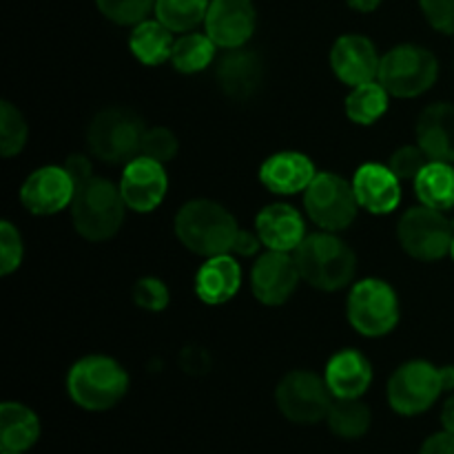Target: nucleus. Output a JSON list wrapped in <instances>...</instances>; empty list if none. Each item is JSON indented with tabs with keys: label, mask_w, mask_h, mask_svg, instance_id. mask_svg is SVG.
<instances>
[{
	"label": "nucleus",
	"mask_w": 454,
	"mask_h": 454,
	"mask_svg": "<svg viewBox=\"0 0 454 454\" xmlns=\"http://www.w3.org/2000/svg\"><path fill=\"white\" fill-rule=\"evenodd\" d=\"M301 279L319 291H340L348 286L357 270L355 251L331 231L306 235L293 251Z\"/></svg>",
	"instance_id": "obj_1"
},
{
	"label": "nucleus",
	"mask_w": 454,
	"mask_h": 454,
	"mask_svg": "<svg viewBox=\"0 0 454 454\" xmlns=\"http://www.w3.org/2000/svg\"><path fill=\"white\" fill-rule=\"evenodd\" d=\"M238 222L213 200H191L176 215V233L195 255L213 257L233 251Z\"/></svg>",
	"instance_id": "obj_2"
},
{
	"label": "nucleus",
	"mask_w": 454,
	"mask_h": 454,
	"mask_svg": "<svg viewBox=\"0 0 454 454\" xmlns=\"http://www.w3.org/2000/svg\"><path fill=\"white\" fill-rule=\"evenodd\" d=\"M124 202L120 186L102 177H89L78 186L71 202V220L75 231L89 242L114 238L124 222Z\"/></svg>",
	"instance_id": "obj_3"
},
{
	"label": "nucleus",
	"mask_w": 454,
	"mask_h": 454,
	"mask_svg": "<svg viewBox=\"0 0 454 454\" xmlns=\"http://www.w3.org/2000/svg\"><path fill=\"white\" fill-rule=\"evenodd\" d=\"M67 390L84 411H109L129 390V375L115 359L89 355L75 362L67 375Z\"/></svg>",
	"instance_id": "obj_4"
},
{
	"label": "nucleus",
	"mask_w": 454,
	"mask_h": 454,
	"mask_svg": "<svg viewBox=\"0 0 454 454\" xmlns=\"http://www.w3.org/2000/svg\"><path fill=\"white\" fill-rule=\"evenodd\" d=\"M145 122L131 109L111 106L91 120L87 131V145L98 160L109 164L131 162L142 151Z\"/></svg>",
	"instance_id": "obj_5"
},
{
	"label": "nucleus",
	"mask_w": 454,
	"mask_h": 454,
	"mask_svg": "<svg viewBox=\"0 0 454 454\" xmlns=\"http://www.w3.org/2000/svg\"><path fill=\"white\" fill-rule=\"evenodd\" d=\"M439 75V62L419 44H399L380 62V80L395 98H417L428 91Z\"/></svg>",
	"instance_id": "obj_6"
},
{
	"label": "nucleus",
	"mask_w": 454,
	"mask_h": 454,
	"mask_svg": "<svg viewBox=\"0 0 454 454\" xmlns=\"http://www.w3.org/2000/svg\"><path fill=\"white\" fill-rule=\"evenodd\" d=\"M346 315L350 326L364 337L388 335L399 322L397 293L384 279H362L350 291Z\"/></svg>",
	"instance_id": "obj_7"
},
{
	"label": "nucleus",
	"mask_w": 454,
	"mask_h": 454,
	"mask_svg": "<svg viewBox=\"0 0 454 454\" xmlns=\"http://www.w3.org/2000/svg\"><path fill=\"white\" fill-rule=\"evenodd\" d=\"M397 235L408 255L419 262H437L450 253L454 222L448 220L443 211L421 204L403 213Z\"/></svg>",
	"instance_id": "obj_8"
},
{
	"label": "nucleus",
	"mask_w": 454,
	"mask_h": 454,
	"mask_svg": "<svg viewBox=\"0 0 454 454\" xmlns=\"http://www.w3.org/2000/svg\"><path fill=\"white\" fill-rule=\"evenodd\" d=\"M304 207L310 220L324 231H344L357 217V195L350 182L337 173H317L304 191Z\"/></svg>",
	"instance_id": "obj_9"
},
{
	"label": "nucleus",
	"mask_w": 454,
	"mask_h": 454,
	"mask_svg": "<svg viewBox=\"0 0 454 454\" xmlns=\"http://www.w3.org/2000/svg\"><path fill=\"white\" fill-rule=\"evenodd\" d=\"M443 390H446L443 368L415 359L393 372L388 381V403L403 417L421 415L437 402Z\"/></svg>",
	"instance_id": "obj_10"
},
{
	"label": "nucleus",
	"mask_w": 454,
	"mask_h": 454,
	"mask_svg": "<svg viewBox=\"0 0 454 454\" xmlns=\"http://www.w3.org/2000/svg\"><path fill=\"white\" fill-rule=\"evenodd\" d=\"M275 399H278L279 412L293 424H317L326 419L335 402L326 380L310 371L288 372L279 381Z\"/></svg>",
	"instance_id": "obj_11"
},
{
	"label": "nucleus",
	"mask_w": 454,
	"mask_h": 454,
	"mask_svg": "<svg viewBox=\"0 0 454 454\" xmlns=\"http://www.w3.org/2000/svg\"><path fill=\"white\" fill-rule=\"evenodd\" d=\"M78 184L65 167H40L22 182L20 202L34 215H53L69 207Z\"/></svg>",
	"instance_id": "obj_12"
},
{
	"label": "nucleus",
	"mask_w": 454,
	"mask_h": 454,
	"mask_svg": "<svg viewBox=\"0 0 454 454\" xmlns=\"http://www.w3.org/2000/svg\"><path fill=\"white\" fill-rule=\"evenodd\" d=\"M168 191V177L164 164L151 160L146 155H137L127 162L120 180V193H122L127 208L136 213H151L162 204Z\"/></svg>",
	"instance_id": "obj_13"
},
{
	"label": "nucleus",
	"mask_w": 454,
	"mask_h": 454,
	"mask_svg": "<svg viewBox=\"0 0 454 454\" xmlns=\"http://www.w3.org/2000/svg\"><path fill=\"white\" fill-rule=\"evenodd\" d=\"M301 275L293 253L269 251L253 264L251 288L257 301L266 306H279L291 300Z\"/></svg>",
	"instance_id": "obj_14"
},
{
	"label": "nucleus",
	"mask_w": 454,
	"mask_h": 454,
	"mask_svg": "<svg viewBox=\"0 0 454 454\" xmlns=\"http://www.w3.org/2000/svg\"><path fill=\"white\" fill-rule=\"evenodd\" d=\"M257 25L253 0H211L207 12V34L217 47L239 49L251 40Z\"/></svg>",
	"instance_id": "obj_15"
},
{
	"label": "nucleus",
	"mask_w": 454,
	"mask_h": 454,
	"mask_svg": "<svg viewBox=\"0 0 454 454\" xmlns=\"http://www.w3.org/2000/svg\"><path fill=\"white\" fill-rule=\"evenodd\" d=\"M380 62L381 58L377 56L375 43L366 35L346 34L337 38L331 49L333 71L350 87L375 80L380 75Z\"/></svg>",
	"instance_id": "obj_16"
},
{
	"label": "nucleus",
	"mask_w": 454,
	"mask_h": 454,
	"mask_svg": "<svg viewBox=\"0 0 454 454\" xmlns=\"http://www.w3.org/2000/svg\"><path fill=\"white\" fill-rule=\"evenodd\" d=\"M395 176L393 168L384 164L368 162L357 168L353 177V189L357 195L359 207L366 208L375 215H386L393 213L402 202V184Z\"/></svg>",
	"instance_id": "obj_17"
},
{
	"label": "nucleus",
	"mask_w": 454,
	"mask_h": 454,
	"mask_svg": "<svg viewBox=\"0 0 454 454\" xmlns=\"http://www.w3.org/2000/svg\"><path fill=\"white\" fill-rule=\"evenodd\" d=\"M315 164L300 151H279L260 167V180L270 193L295 195L315 180Z\"/></svg>",
	"instance_id": "obj_18"
},
{
	"label": "nucleus",
	"mask_w": 454,
	"mask_h": 454,
	"mask_svg": "<svg viewBox=\"0 0 454 454\" xmlns=\"http://www.w3.org/2000/svg\"><path fill=\"white\" fill-rule=\"evenodd\" d=\"M255 231L269 251L293 253L306 238L300 211L288 204H269L255 217Z\"/></svg>",
	"instance_id": "obj_19"
},
{
	"label": "nucleus",
	"mask_w": 454,
	"mask_h": 454,
	"mask_svg": "<svg viewBox=\"0 0 454 454\" xmlns=\"http://www.w3.org/2000/svg\"><path fill=\"white\" fill-rule=\"evenodd\" d=\"M417 145L430 160L454 162V105L434 102L417 120Z\"/></svg>",
	"instance_id": "obj_20"
},
{
	"label": "nucleus",
	"mask_w": 454,
	"mask_h": 454,
	"mask_svg": "<svg viewBox=\"0 0 454 454\" xmlns=\"http://www.w3.org/2000/svg\"><path fill=\"white\" fill-rule=\"evenodd\" d=\"M262 78H264V69H262L260 56L242 47L229 49V53L217 65V82L231 100L242 102L255 96Z\"/></svg>",
	"instance_id": "obj_21"
},
{
	"label": "nucleus",
	"mask_w": 454,
	"mask_h": 454,
	"mask_svg": "<svg viewBox=\"0 0 454 454\" xmlns=\"http://www.w3.org/2000/svg\"><path fill=\"white\" fill-rule=\"evenodd\" d=\"M239 286H242V269L229 253L207 257L195 275V293L204 304H226L238 295Z\"/></svg>",
	"instance_id": "obj_22"
},
{
	"label": "nucleus",
	"mask_w": 454,
	"mask_h": 454,
	"mask_svg": "<svg viewBox=\"0 0 454 454\" xmlns=\"http://www.w3.org/2000/svg\"><path fill=\"white\" fill-rule=\"evenodd\" d=\"M333 397L359 399L372 381V366L359 350L346 348L333 355L324 372Z\"/></svg>",
	"instance_id": "obj_23"
},
{
	"label": "nucleus",
	"mask_w": 454,
	"mask_h": 454,
	"mask_svg": "<svg viewBox=\"0 0 454 454\" xmlns=\"http://www.w3.org/2000/svg\"><path fill=\"white\" fill-rule=\"evenodd\" d=\"M40 421L31 408L16 402H4L0 406V442L3 450L25 452L38 442Z\"/></svg>",
	"instance_id": "obj_24"
},
{
	"label": "nucleus",
	"mask_w": 454,
	"mask_h": 454,
	"mask_svg": "<svg viewBox=\"0 0 454 454\" xmlns=\"http://www.w3.org/2000/svg\"><path fill=\"white\" fill-rule=\"evenodd\" d=\"M173 44V31L168 27H164L162 22L155 18V20H142L140 25L133 27L131 35H129V49H131L133 56L142 62V65H162V62L171 60Z\"/></svg>",
	"instance_id": "obj_25"
},
{
	"label": "nucleus",
	"mask_w": 454,
	"mask_h": 454,
	"mask_svg": "<svg viewBox=\"0 0 454 454\" xmlns=\"http://www.w3.org/2000/svg\"><path fill=\"white\" fill-rule=\"evenodd\" d=\"M417 198L421 204L437 211H448L454 207V168L450 162L430 160L424 171L415 180Z\"/></svg>",
	"instance_id": "obj_26"
},
{
	"label": "nucleus",
	"mask_w": 454,
	"mask_h": 454,
	"mask_svg": "<svg viewBox=\"0 0 454 454\" xmlns=\"http://www.w3.org/2000/svg\"><path fill=\"white\" fill-rule=\"evenodd\" d=\"M388 96L390 93L380 80L357 84L346 98V115L355 124H364V127L375 124L388 111Z\"/></svg>",
	"instance_id": "obj_27"
},
{
	"label": "nucleus",
	"mask_w": 454,
	"mask_h": 454,
	"mask_svg": "<svg viewBox=\"0 0 454 454\" xmlns=\"http://www.w3.org/2000/svg\"><path fill=\"white\" fill-rule=\"evenodd\" d=\"M217 44L208 38V34H182L173 44L171 65L176 67L180 74H198L204 71L215 58Z\"/></svg>",
	"instance_id": "obj_28"
},
{
	"label": "nucleus",
	"mask_w": 454,
	"mask_h": 454,
	"mask_svg": "<svg viewBox=\"0 0 454 454\" xmlns=\"http://www.w3.org/2000/svg\"><path fill=\"white\" fill-rule=\"evenodd\" d=\"M211 0H155V18L173 34H189L207 20Z\"/></svg>",
	"instance_id": "obj_29"
},
{
	"label": "nucleus",
	"mask_w": 454,
	"mask_h": 454,
	"mask_svg": "<svg viewBox=\"0 0 454 454\" xmlns=\"http://www.w3.org/2000/svg\"><path fill=\"white\" fill-rule=\"evenodd\" d=\"M328 428L341 439H359L371 428V411L359 399H337L326 415Z\"/></svg>",
	"instance_id": "obj_30"
},
{
	"label": "nucleus",
	"mask_w": 454,
	"mask_h": 454,
	"mask_svg": "<svg viewBox=\"0 0 454 454\" xmlns=\"http://www.w3.org/2000/svg\"><path fill=\"white\" fill-rule=\"evenodd\" d=\"M27 122L20 111L4 100L0 105V151L4 158H13L27 145Z\"/></svg>",
	"instance_id": "obj_31"
},
{
	"label": "nucleus",
	"mask_w": 454,
	"mask_h": 454,
	"mask_svg": "<svg viewBox=\"0 0 454 454\" xmlns=\"http://www.w3.org/2000/svg\"><path fill=\"white\" fill-rule=\"evenodd\" d=\"M98 9L115 25H140L155 12V0H96Z\"/></svg>",
	"instance_id": "obj_32"
},
{
	"label": "nucleus",
	"mask_w": 454,
	"mask_h": 454,
	"mask_svg": "<svg viewBox=\"0 0 454 454\" xmlns=\"http://www.w3.org/2000/svg\"><path fill=\"white\" fill-rule=\"evenodd\" d=\"M177 149H180V145H177V137L171 129L153 127L146 129L140 155H146V158L158 160V162L164 164L176 158Z\"/></svg>",
	"instance_id": "obj_33"
},
{
	"label": "nucleus",
	"mask_w": 454,
	"mask_h": 454,
	"mask_svg": "<svg viewBox=\"0 0 454 454\" xmlns=\"http://www.w3.org/2000/svg\"><path fill=\"white\" fill-rule=\"evenodd\" d=\"M430 162V158L426 155V151L417 146H402L393 153L390 158V168H393L395 176L402 182H415L417 176L424 171L426 164Z\"/></svg>",
	"instance_id": "obj_34"
},
{
	"label": "nucleus",
	"mask_w": 454,
	"mask_h": 454,
	"mask_svg": "<svg viewBox=\"0 0 454 454\" xmlns=\"http://www.w3.org/2000/svg\"><path fill=\"white\" fill-rule=\"evenodd\" d=\"M168 288L162 279L158 278H142L137 279L133 286V301L140 309L151 310V313H160L168 306Z\"/></svg>",
	"instance_id": "obj_35"
},
{
	"label": "nucleus",
	"mask_w": 454,
	"mask_h": 454,
	"mask_svg": "<svg viewBox=\"0 0 454 454\" xmlns=\"http://www.w3.org/2000/svg\"><path fill=\"white\" fill-rule=\"evenodd\" d=\"M22 264V238L12 222L0 224V273L7 278Z\"/></svg>",
	"instance_id": "obj_36"
},
{
	"label": "nucleus",
	"mask_w": 454,
	"mask_h": 454,
	"mask_svg": "<svg viewBox=\"0 0 454 454\" xmlns=\"http://www.w3.org/2000/svg\"><path fill=\"white\" fill-rule=\"evenodd\" d=\"M430 27L442 34H454V0H419Z\"/></svg>",
	"instance_id": "obj_37"
},
{
	"label": "nucleus",
	"mask_w": 454,
	"mask_h": 454,
	"mask_svg": "<svg viewBox=\"0 0 454 454\" xmlns=\"http://www.w3.org/2000/svg\"><path fill=\"white\" fill-rule=\"evenodd\" d=\"M62 167L69 171V176L74 177V182L78 186L82 184V182H87L89 177H93L91 176V162H89L87 155H82V153L69 155V158L65 160V164H62Z\"/></svg>",
	"instance_id": "obj_38"
},
{
	"label": "nucleus",
	"mask_w": 454,
	"mask_h": 454,
	"mask_svg": "<svg viewBox=\"0 0 454 454\" xmlns=\"http://www.w3.org/2000/svg\"><path fill=\"white\" fill-rule=\"evenodd\" d=\"M419 454H454V434L448 430L433 434L430 439H426Z\"/></svg>",
	"instance_id": "obj_39"
},
{
	"label": "nucleus",
	"mask_w": 454,
	"mask_h": 454,
	"mask_svg": "<svg viewBox=\"0 0 454 454\" xmlns=\"http://www.w3.org/2000/svg\"><path fill=\"white\" fill-rule=\"evenodd\" d=\"M262 247V239L260 235L255 233H248V231H238V238L233 242V251L238 255H255Z\"/></svg>",
	"instance_id": "obj_40"
},
{
	"label": "nucleus",
	"mask_w": 454,
	"mask_h": 454,
	"mask_svg": "<svg viewBox=\"0 0 454 454\" xmlns=\"http://www.w3.org/2000/svg\"><path fill=\"white\" fill-rule=\"evenodd\" d=\"M182 364H184V368L189 372H202L207 371L208 357L200 348H189L184 353V357H182Z\"/></svg>",
	"instance_id": "obj_41"
},
{
	"label": "nucleus",
	"mask_w": 454,
	"mask_h": 454,
	"mask_svg": "<svg viewBox=\"0 0 454 454\" xmlns=\"http://www.w3.org/2000/svg\"><path fill=\"white\" fill-rule=\"evenodd\" d=\"M442 424L448 433L454 434V395L443 403V411H442Z\"/></svg>",
	"instance_id": "obj_42"
},
{
	"label": "nucleus",
	"mask_w": 454,
	"mask_h": 454,
	"mask_svg": "<svg viewBox=\"0 0 454 454\" xmlns=\"http://www.w3.org/2000/svg\"><path fill=\"white\" fill-rule=\"evenodd\" d=\"M346 3H348V7L355 9V12L371 13V12H375V9L380 7L384 0H346Z\"/></svg>",
	"instance_id": "obj_43"
},
{
	"label": "nucleus",
	"mask_w": 454,
	"mask_h": 454,
	"mask_svg": "<svg viewBox=\"0 0 454 454\" xmlns=\"http://www.w3.org/2000/svg\"><path fill=\"white\" fill-rule=\"evenodd\" d=\"M3 454H22V452H9V450H3Z\"/></svg>",
	"instance_id": "obj_44"
},
{
	"label": "nucleus",
	"mask_w": 454,
	"mask_h": 454,
	"mask_svg": "<svg viewBox=\"0 0 454 454\" xmlns=\"http://www.w3.org/2000/svg\"><path fill=\"white\" fill-rule=\"evenodd\" d=\"M450 255H452V260H454V242H452V248H450Z\"/></svg>",
	"instance_id": "obj_45"
}]
</instances>
